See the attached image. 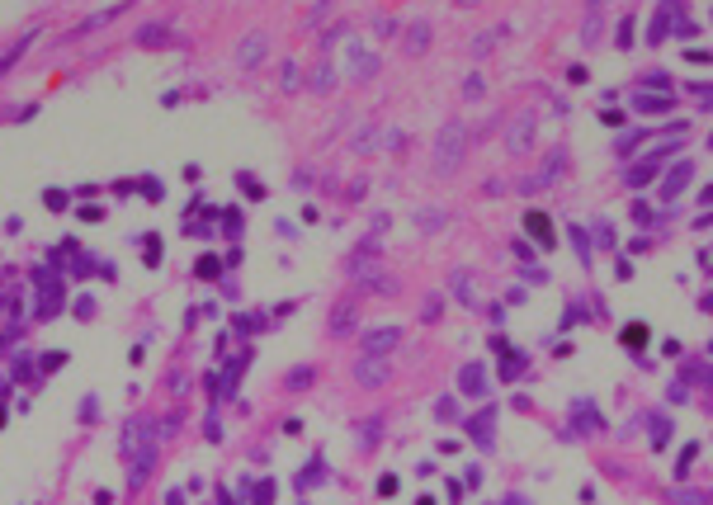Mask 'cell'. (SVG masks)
Instances as JSON below:
<instances>
[{
    "mask_svg": "<svg viewBox=\"0 0 713 505\" xmlns=\"http://www.w3.org/2000/svg\"><path fill=\"white\" fill-rule=\"evenodd\" d=\"M463 147H468V128L458 118H449L435 137V175H453L458 160H463Z\"/></svg>",
    "mask_w": 713,
    "mask_h": 505,
    "instance_id": "cell-1",
    "label": "cell"
},
{
    "mask_svg": "<svg viewBox=\"0 0 713 505\" xmlns=\"http://www.w3.org/2000/svg\"><path fill=\"white\" fill-rule=\"evenodd\" d=\"M354 279L373 293H397V279L392 274H383V265H369V260H354Z\"/></svg>",
    "mask_w": 713,
    "mask_h": 505,
    "instance_id": "cell-2",
    "label": "cell"
},
{
    "mask_svg": "<svg viewBox=\"0 0 713 505\" xmlns=\"http://www.w3.org/2000/svg\"><path fill=\"white\" fill-rule=\"evenodd\" d=\"M397 340H401V326H378V331L364 336V349H369V354H388Z\"/></svg>",
    "mask_w": 713,
    "mask_h": 505,
    "instance_id": "cell-3",
    "label": "cell"
},
{
    "mask_svg": "<svg viewBox=\"0 0 713 505\" xmlns=\"http://www.w3.org/2000/svg\"><path fill=\"white\" fill-rule=\"evenodd\" d=\"M529 137H534V118H529V113H520L505 142H510V152H529Z\"/></svg>",
    "mask_w": 713,
    "mask_h": 505,
    "instance_id": "cell-4",
    "label": "cell"
},
{
    "mask_svg": "<svg viewBox=\"0 0 713 505\" xmlns=\"http://www.w3.org/2000/svg\"><path fill=\"white\" fill-rule=\"evenodd\" d=\"M525 232L534 241H543V246H553V222H548L543 213H525Z\"/></svg>",
    "mask_w": 713,
    "mask_h": 505,
    "instance_id": "cell-5",
    "label": "cell"
},
{
    "mask_svg": "<svg viewBox=\"0 0 713 505\" xmlns=\"http://www.w3.org/2000/svg\"><path fill=\"white\" fill-rule=\"evenodd\" d=\"M354 373H359V383H364V387H378V383L388 378V359H364Z\"/></svg>",
    "mask_w": 713,
    "mask_h": 505,
    "instance_id": "cell-6",
    "label": "cell"
},
{
    "mask_svg": "<svg viewBox=\"0 0 713 505\" xmlns=\"http://www.w3.org/2000/svg\"><path fill=\"white\" fill-rule=\"evenodd\" d=\"M685 180H689V160H685V165H676V170H671V180L661 185V199H676V194L685 189Z\"/></svg>",
    "mask_w": 713,
    "mask_h": 505,
    "instance_id": "cell-7",
    "label": "cell"
},
{
    "mask_svg": "<svg viewBox=\"0 0 713 505\" xmlns=\"http://www.w3.org/2000/svg\"><path fill=\"white\" fill-rule=\"evenodd\" d=\"M354 312H359L354 302H341V307L331 312V331H336V336H345V331H350V321H354Z\"/></svg>",
    "mask_w": 713,
    "mask_h": 505,
    "instance_id": "cell-8",
    "label": "cell"
},
{
    "mask_svg": "<svg viewBox=\"0 0 713 505\" xmlns=\"http://www.w3.org/2000/svg\"><path fill=\"white\" fill-rule=\"evenodd\" d=\"M463 392H487V373L477 369V364L463 369Z\"/></svg>",
    "mask_w": 713,
    "mask_h": 505,
    "instance_id": "cell-9",
    "label": "cell"
},
{
    "mask_svg": "<svg viewBox=\"0 0 713 505\" xmlns=\"http://www.w3.org/2000/svg\"><path fill=\"white\" fill-rule=\"evenodd\" d=\"M425 38H430V24H411V43H406V48H411V53H421Z\"/></svg>",
    "mask_w": 713,
    "mask_h": 505,
    "instance_id": "cell-10",
    "label": "cell"
},
{
    "mask_svg": "<svg viewBox=\"0 0 713 505\" xmlns=\"http://www.w3.org/2000/svg\"><path fill=\"white\" fill-rule=\"evenodd\" d=\"M624 340H629V349H642V340H647V326H629V331H624Z\"/></svg>",
    "mask_w": 713,
    "mask_h": 505,
    "instance_id": "cell-11",
    "label": "cell"
},
{
    "mask_svg": "<svg viewBox=\"0 0 713 505\" xmlns=\"http://www.w3.org/2000/svg\"><path fill=\"white\" fill-rule=\"evenodd\" d=\"M307 378H312V369H293L289 373V387H307Z\"/></svg>",
    "mask_w": 713,
    "mask_h": 505,
    "instance_id": "cell-12",
    "label": "cell"
},
{
    "mask_svg": "<svg viewBox=\"0 0 713 505\" xmlns=\"http://www.w3.org/2000/svg\"><path fill=\"white\" fill-rule=\"evenodd\" d=\"M260 57V38H251V48H241V62H255Z\"/></svg>",
    "mask_w": 713,
    "mask_h": 505,
    "instance_id": "cell-13",
    "label": "cell"
},
{
    "mask_svg": "<svg viewBox=\"0 0 713 505\" xmlns=\"http://www.w3.org/2000/svg\"><path fill=\"white\" fill-rule=\"evenodd\" d=\"M421 227H444V213H421Z\"/></svg>",
    "mask_w": 713,
    "mask_h": 505,
    "instance_id": "cell-14",
    "label": "cell"
},
{
    "mask_svg": "<svg viewBox=\"0 0 713 505\" xmlns=\"http://www.w3.org/2000/svg\"><path fill=\"white\" fill-rule=\"evenodd\" d=\"M699 199H709V203H713V185H709V189H704V194H699Z\"/></svg>",
    "mask_w": 713,
    "mask_h": 505,
    "instance_id": "cell-15",
    "label": "cell"
}]
</instances>
